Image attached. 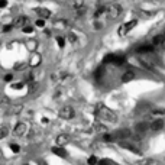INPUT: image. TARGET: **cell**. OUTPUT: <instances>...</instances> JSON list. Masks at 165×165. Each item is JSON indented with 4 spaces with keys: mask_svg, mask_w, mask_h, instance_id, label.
<instances>
[{
    "mask_svg": "<svg viewBox=\"0 0 165 165\" xmlns=\"http://www.w3.org/2000/svg\"><path fill=\"white\" fill-rule=\"evenodd\" d=\"M96 115H97V117H100L101 120L110 122V123H115V122L117 120V116H116L115 112L110 110L107 106L101 105V103L96 106Z\"/></svg>",
    "mask_w": 165,
    "mask_h": 165,
    "instance_id": "cell-1",
    "label": "cell"
},
{
    "mask_svg": "<svg viewBox=\"0 0 165 165\" xmlns=\"http://www.w3.org/2000/svg\"><path fill=\"white\" fill-rule=\"evenodd\" d=\"M122 12H123V9H122V6L119 3H112V5H109L106 7V15H107V17H109L110 20L119 19Z\"/></svg>",
    "mask_w": 165,
    "mask_h": 165,
    "instance_id": "cell-2",
    "label": "cell"
},
{
    "mask_svg": "<svg viewBox=\"0 0 165 165\" xmlns=\"http://www.w3.org/2000/svg\"><path fill=\"white\" fill-rule=\"evenodd\" d=\"M139 64L143 67V68H146V70H154L155 68V60L151 57V55H145L143 54L141 58H139Z\"/></svg>",
    "mask_w": 165,
    "mask_h": 165,
    "instance_id": "cell-3",
    "label": "cell"
},
{
    "mask_svg": "<svg viewBox=\"0 0 165 165\" xmlns=\"http://www.w3.org/2000/svg\"><path fill=\"white\" fill-rule=\"evenodd\" d=\"M138 25V20L136 19H133V20H129V22H126V23H123L119 29H117V33H119V36H125L127 32H130L133 28Z\"/></svg>",
    "mask_w": 165,
    "mask_h": 165,
    "instance_id": "cell-4",
    "label": "cell"
},
{
    "mask_svg": "<svg viewBox=\"0 0 165 165\" xmlns=\"http://www.w3.org/2000/svg\"><path fill=\"white\" fill-rule=\"evenodd\" d=\"M74 116H75V112H74V109H72L71 106H64V107L60 110V117L61 119L71 120Z\"/></svg>",
    "mask_w": 165,
    "mask_h": 165,
    "instance_id": "cell-5",
    "label": "cell"
},
{
    "mask_svg": "<svg viewBox=\"0 0 165 165\" xmlns=\"http://www.w3.org/2000/svg\"><path fill=\"white\" fill-rule=\"evenodd\" d=\"M164 126H165V123L162 119H155V120L149 125V129H152L154 132H158V130H162Z\"/></svg>",
    "mask_w": 165,
    "mask_h": 165,
    "instance_id": "cell-6",
    "label": "cell"
},
{
    "mask_svg": "<svg viewBox=\"0 0 165 165\" xmlns=\"http://www.w3.org/2000/svg\"><path fill=\"white\" fill-rule=\"evenodd\" d=\"M154 50H155L154 45L145 44V45H141V46H138V48H136V52H138V54H151V52H152Z\"/></svg>",
    "mask_w": 165,
    "mask_h": 165,
    "instance_id": "cell-7",
    "label": "cell"
},
{
    "mask_svg": "<svg viewBox=\"0 0 165 165\" xmlns=\"http://www.w3.org/2000/svg\"><path fill=\"white\" fill-rule=\"evenodd\" d=\"M26 129H28V126L25 123H17L16 126H15V129H13V133L16 136H22L23 133H26Z\"/></svg>",
    "mask_w": 165,
    "mask_h": 165,
    "instance_id": "cell-8",
    "label": "cell"
},
{
    "mask_svg": "<svg viewBox=\"0 0 165 165\" xmlns=\"http://www.w3.org/2000/svg\"><path fill=\"white\" fill-rule=\"evenodd\" d=\"M35 12H36V15H38L41 19H50L51 17V10H48V9L38 7V9H35Z\"/></svg>",
    "mask_w": 165,
    "mask_h": 165,
    "instance_id": "cell-9",
    "label": "cell"
},
{
    "mask_svg": "<svg viewBox=\"0 0 165 165\" xmlns=\"http://www.w3.org/2000/svg\"><path fill=\"white\" fill-rule=\"evenodd\" d=\"M28 23H29V19H28L26 16H19V17H16L13 26L15 28H23V26H26Z\"/></svg>",
    "mask_w": 165,
    "mask_h": 165,
    "instance_id": "cell-10",
    "label": "cell"
},
{
    "mask_svg": "<svg viewBox=\"0 0 165 165\" xmlns=\"http://www.w3.org/2000/svg\"><path fill=\"white\" fill-rule=\"evenodd\" d=\"M55 142H57L58 146H64V145L70 142V138H68V135H60V136H57Z\"/></svg>",
    "mask_w": 165,
    "mask_h": 165,
    "instance_id": "cell-11",
    "label": "cell"
},
{
    "mask_svg": "<svg viewBox=\"0 0 165 165\" xmlns=\"http://www.w3.org/2000/svg\"><path fill=\"white\" fill-rule=\"evenodd\" d=\"M68 5H70V7H72V9L75 10V9H80V7H84L86 2H84V0H70Z\"/></svg>",
    "mask_w": 165,
    "mask_h": 165,
    "instance_id": "cell-12",
    "label": "cell"
},
{
    "mask_svg": "<svg viewBox=\"0 0 165 165\" xmlns=\"http://www.w3.org/2000/svg\"><path fill=\"white\" fill-rule=\"evenodd\" d=\"M129 136H130V132L127 129H122V130H119V132H116L113 135V138H119V139H126Z\"/></svg>",
    "mask_w": 165,
    "mask_h": 165,
    "instance_id": "cell-13",
    "label": "cell"
},
{
    "mask_svg": "<svg viewBox=\"0 0 165 165\" xmlns=\"http://www.w3.org/2000/svg\"><path fill=\"white\" fill-rule=\"evenodd\" d=\"M151 116L154 119H161L162 116H165V109H154L151 110Z\"/></svg>",
    "mask_w": 165,
    "mask_h": 165,
    "instance_id": "cell-14",
    "label": "cell"
},
{
    "mask_svg": "<svg viewBox=\"0 0 165 165\" xmlns=\"http://www.w3.org/2000/svg\"><path fill=\"white\" fill-rule=\"evenodd\" d=\"M29 64H31V67H38L39 64H41V55L39 54H33L32 57H31V61H29Z\"/></svg>",
    "mask_w": 165,
    "mask_h": 165,
    "instance_id": "cell-15",
    "label": "cell"
},
{
    "mask_svg": "<svg viewBox=\"0 0 165 165\" xmlns=\"http://www.w3.org/2000/svg\"><path fill=\"white\" fill-rule=\"evenodd\" d=\"M133 78H135V72L129 70V71H126L122 75V82H129V81H132Z\"/></svg>",
    "mask_w": 165,
    "mask_h": 165,
    "instance_id": "cell-16",
    "label": "cell"
},
{
    "mask_svg": "<svg viewBox=\"0 0 165 165\" xmlns=\"http://www.w3.org/2000/svg\"><path fill=\"white\" fill-rule=\"evenodd\" d=\"M52 154H55L57 156H61V158H65L67 156L65 149H62L61 146H54V148H52Z\"/></svg>",
    "mask_w": 165,
    "mask_h": 165,
    "instance_id": "cell-17",
    "label": "cell"
},
{
    "mask_svg": "<svg viewBox=\"0 0 165 165\" xmlns=\"http://www.w3.org/2000/svg\"><path fill=\"white\" fill-rule=\"evenodd\" d=\"M164 35H156V36H154V39H152V45H154L155 48L156 46H162V42H164Z\"/></svg>",
    "mask_w": 165,
    "mask_h": 165,
    "instance_id": "cell-18",
    "label": "cell"
},
{
    "mask_svg": "<svg viewBox=\"0 0 165 165\" xmlns=\"http://www.w3.org/2000/svg\"><path fill=\"white\" fill-rule=\"evenodd\" d=\"M148 129H149L148 123H138L136 125V132H139V133H145Z\"/></svg>",
    "mask_w": 165,
    "mask_h": 165,
    "instance_id": "cell-19",
    "label": "cell"
},
{
    "mask_svg": "<svg viewBox=\"0 0 165 165\" xmlns=\"http://www.w3.org/2000/svg\"><path fill=\"white\" fill-rule=\"evenodd\" d=\"M36 46H38V42H36V41H33V39L26 41V48L29 51H35V50H36Z\"/></svg>",
    "mask_w": 165,
    "mask_h": 165,
    "instance_id": "cell-20",
    "label": "cell"
},
{
    "mask_svg": "<svg viewBox=\"0 0 165 165\" xmlns=\"http://www.w3.org/2000/svg\"><path fill=\"white\" fill-rule=\"evenodd\" d=\"M120 146L122 148H126L127 151H132V152H135V154H139V151H138L133 145H130V143H126V142H122L120 143Z\"/></svg>",
    "mask_w": 165,
    "mask_h": 165,
    "instance_id": "cell-21",
    "label": "cell"
},
{
    "mask_svg": "<svg viewBox=\"0 0 165 165\" xmlns=\"http://www.w3.org/2000/svg\"><path fill=\"white\" fill-rule=\"evenodd\" d=\"M7 106H10V100H9V97L0 96V107H7Z\"/></svg>",
    "mask_w": 165,
    "mask_h": 165,
    "instance_id": "cell-22",
    "label": "cell"
},
{
    "mask_svg": "<svg viewBox=\"0 0 165 165\" xmlns=\"http://www.w3.org/2000/svg\"><path fill=\"white\" fill-rule=\"evenodd\" d=\"M125 57H119V55H115V58H113V64L116 65H122V64H125Z\"/></svg>",
    "mask_w": 165,
    "mask_h": 165,
    "instance_id": "cell-23",
    "label": "cell"
},
{
    "mask_svg": "<svg viewBox=\"0 0 165 165\" xmlns=\"http://www.w3.org/2000/svg\"><path fill=\"white\" fill-rule=\"evenodd\" d=\"M54 26L57 28V29H65V28H67V22L61 19V20H57V22L54 23Z\"/></svg>",
    "mask_w": 165,
    "mask_h": 165,
    "instance_id": "cell-24",
    "label": "cell"
},
{
    "mask_svg": "<svg viewBox=\"0 0 165 165\" xmlns=\"http://www.w3.org/2000/svg\"><path fill=\"white\" fill-rule=\"evenodd\" d=\"M7 135H9V127H6V126L0 127V139H5Z\"/></svg>",
    "mask_w": 165,
    "mask_h": 165,
    "instance_id": "cell-25",
    "label": "cell"
},
{
    "mask_svg": "<svg viewBox=\"0 0 165 165\" xmlns=\"http://www.w3.org/2000/svg\"><path fill=\"white\" fill-rule=\"evenodd\" d=\"M86 12H87L86 6H84V7H80V9H75V16H77V17L84 16V15H86Z\"/></svg>",
    "mask_w": 165,
    "mask_h": 165,
    "instance_id": "cell-26",
    "label": "cell"
},
{
    "mask_svg": "<svg viewBox=\"0 0 165 165\" xmlns=\"http://www.w3.org/2000/svg\"><path fill=\"white\" fill-rule=\"evenodd\" d=\"M94 129H96L97 132H105V130H106V127L103 126L101 123H99V122H96V123H94Z\"/></svg>",
    "mask_w": 165,
    "mask_h": 165,
    "instance_id": "cell-27",
    "label": "cell"
},
{
    "mask_svg": "<svg viewBox=\"0 0 165 165\" xmlns=\"http://www.w3.org/2000/svg\"><path fill=\"white\" fill-rule=\"evenodd\" d=\"M88 165H96L97 162H99V160H97V156H94V155H91L90 158H88Z\"/></svg>",
    "mask_w": 165,
    "mask_h": 165,
    "instance_id": "cell-28",
    "label": "cell"
},
{
    "mask_svg": "<svg viewBox=\"0 0 165 165\" xmlns=\"http://www.w3.org/2000/svg\"><path fill=\"white\" fill-rule=\"evenodd\" d=\"M57 42L60 45V48H64V46H65V39L62 38V36H58V38H57Z\"/></svg>",
    "mask_w": 165,
    "mask_h": 165,
    "instance_id": "cell-29",
    "label": "cell"
},
{
    "mask_svg": "<svg viewBox=\"0 0 165 165\" xmlns=\"http://www.w3.org/2000/svg\"><path fill=\"white\" fill-rule=\"evenodd\" d=\"M142 165H161L158 161H154V160H148V161H145Z\"/></svg>",
    "mask_w": 165,
    "mask_h": 165,
    "instance_id": "cell-30",
    "label": "cell"
},
{
    "mask_svg": "<svg viewBox=\"0 0 165 165\" xmlns=\"http://www.w3.org/2000/svg\"><path fill=\"white\" fill-rule=\"evenodd\" d=\"M22 31H23L25 33H32V32H33V28H32V26H29V25H26V26H23V28H22Z\"/></svg>",
    "mask_w": 165,
    "mask_h": 165,
    "instance_id": "cell-31",
    "label": "cell"
},
{
    "mask_svg": "<svg viewBox=\"0 0 165 165\" xmlns=\"http://www.w3.org/2000/svg\"><path fill=\"white\" fill-rule=\"evenodd\" d=\"M10 149L13 151V152H15V154H17V152L20 151V148H19V145H16V143H12V145H10Z\"/></svg>",
    "mask_w": 165,
    "mask_h": 165,
    "instance_id": "cell-32",
    "label": "cell"
},
{
    "mask_svg": "<svg viewBox=\"0 0 165 165\" xmlns=\"http://www.w3.org/2000/svg\"><path fill=\"white\" fill-rule=\"evenodd\" d=\"M115 138H113V135H103V141L105 142H112Z\"/></svg>",
    "mask_w": 165,
    "mask_h": 165,
    "instance_id": "cell-33",
    "label": "cell"
},
{
    "mask_svg": "<svg viewBox=\"0 0 165 165\" xmlns=\"http://www.w3.org/2000/svg\"><path fill=\"white\" fill-rule=\"evenodd\" d=\"M35 25L39 26V28H44L45 26V19H38V20L35 22Z\"/></svg>",
    "mask_w": 165,
    "mask_h": 165,
    "instance_id": "cell-34",
    "label": "cell"
},
{
    "mask_svg": "<svg viewBox=\"0 0 165 165\" xmlns=\"http://www.w3.org/2000/svg\"><path fill=\"white\" fill-rule=\"evenodd\" d=\"M25 84L23 82H16V84H12V88H15V90H20Z\"/></svg>",
    "mask_w": 165,
    "mask_h": 165,
    "instance_id": "cell-35",
    "label": "cell"
},
{
    "mask_svg": "<svg viewBox=\"0 0 165 165\" xmlns=\"http://www.w3.org/2000/svg\"><path fill=\"white\" fill-rule=\"evenodd\" d=\"M68 41L74 44V42L77 41V38H75V35H74V33H68Z\"/></svg>",
    "mask_w": 165,
    "mask_h": 165,
    "instance_id": "cell-36",
    "label": "cell"
},
{
    "mask_svg": "<svg viewBox=\"0 0 165 165\" xmlns=\"http://www.w3.org/2000/svg\"><path fill=\"white\" fill-rule=\"evenodd\" d=\"M12 29H13L12 25H6V26L3 28V32H9V31H12Z\"/></svg>",
    "mask_w": 165,
    "mask_h": 165,
    "instance_id": "cell-37",
    "label": "cell"
},
{
    "mask_svg": "<svg viewBox=\"0 0 165 165\" xmlns=\"http://www.w3.org/2000/svg\"><path fill=\"white\" fill-rule=\"evenodd\" d=\"M12 80H13V75H12V74H7V75H5V81H12Z\"/></svg>",
    "mask_w": 165,
    "mask_h": 165,
    "instance_id": "cell-38",
    "label": "cell"
},
{
    "mask_svg": "<svg viewBox=\"0 0 165 165\" xmlns=\"http://www.w3.org/2000/svg\"><path fill=\"white\" fill-rule=\"evenodd\" d=\"M6 5H7V2H6V0H0V7H5Z\"/></svg>",
    "mask_w": 165,
    "mask_h": 165,
    "instance_id": "cell-39",
    "label": "cell"
},
{
    "mask_svg": "<svg viewBox=\"0 0 165 165\" xmlns=\"http://www.w3.org/2000/svg\"><path fill=\"white\" fill-rule=\"evenodd\" d=\"M25 165H28V164H25Z\"/></svg>",
    "mask_w": 165,
    "mask_h": 165,
    "instance_id": "cell-40",
    "label": "cell"
}]
</instances>
